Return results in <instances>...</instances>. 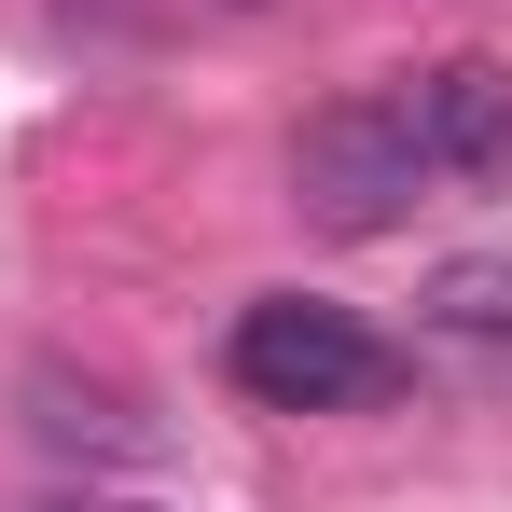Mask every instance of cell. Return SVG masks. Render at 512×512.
<instances>
[{
    "instance_id": "3957f363",
    "label": "cell",
    "mask_w": 512,
    "mask_h": 512,
    "mask_svg": "<svg viewBox=\"0 0 512 512\" xmlns=\"http://www.w3.org/2000/svg\"><path fill=\"white\" fill-rule=\"evenodd\" d=\"M402 125H416L429 180H457V194H499L512 180V70L499 56H443L402 84Z\"/></svg>"
},
{
    "instance_id": "6da1fadb",
    "label": "cell",
    "mask_w": 512,
    "mask_h": 512,
    "mask_svg": "<svg viewBox=\"0 0 512 512\" xmlns=\"http://www.w3.org/2000/svg\"><path fill=\"white\" fill-rule=\"evenodd\" d=\"M222 374L250 388L263 416H360V402L402 388V346L360 333L319 291H263V305H236V333H222Z\"/></svg>"
},
{
    "instance_id": "7a4b0ae2",
    "label": "cell",
    "mask_w": 512,
    "mask_h": 512,
    "mask_svg": "<svg viewBox=\"0 0 512 512\" xmlns=\"http://www.w3.org/2000/svg\"><path fill=\"white\" fill-rule=\"evenodd\" d=\"M416 125H402V97H333L305 139H291V208L319 222V236H388V222H416Z\"/></svg>"
},
{
    "instance_id": "5b68a950",
    "label": "cell",
    "mask_w": 512,
    "mask_h": 512,
    "mask_svg": "<svg viewBox=\"0 0 512 512\" xmlns=\"http://www.w3.org/2000/svg\"><path fill=\"white\" fill-rule=\"evenodd\" d=\"M222 14H263V0H222Z\"/></svg>"
},
{
    "instance_id": "277c9868",
    "label": "cell",
    "mask_w": 512,
    "mask_h": 512,
    "mask_svg": "<svg viewBox=\"0 0 512 512\" xmlns=\"http://www.w3.org/2000/svg\"><path fill=\"white\" fill-rule=\"evenodd\" d=\"M416 319L429 333H471V346H512V263H429Z\"/></svg>"
}]
</instances>
